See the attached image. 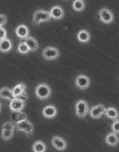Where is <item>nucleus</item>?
<instances>
[{
    "mask_svg": "<svg viewBox=\"0 0 119 152\" xmlns=\"http://www.w3.org/2000/svg\"><path fill=\"white\" fill-rule=\"evenodd\" d=\"M49 11L45 10H37L34 12L33 16V24L34 26H39L43 22H48L51 20Z\"/></svg>",
    "mask_w": 119,
    "mask_h": 152,
    "instance_id": "nucleus-1",
    "label": "nucleus"
},
{
    "mask_svg": "<svg viewBox=\"0 0 119 152\" xmlns=\"http://www.w3.org/2000/svg\"><path fill=\"white\" fill-rule=\"evenodd\" d=\"M14 129L18 132H24L28 136H31L33 135L34 128H33V124L31 123L28 119H25L15 123Z\"/></svg>",
    "mask_w": 119,
    "mask_h": 152,
    "instance_id": "nucleus-2",
    "label": "nucleus"
},
{
    "mask_svg": "<svg viewBox=\"0 0 119 152\" xmlns=\"http://www.w3.org/2000/svg\"><path fill=\"white\" fill-rule=\"evenodd\" d=\"M52 94V90L48 84L46 83H40L36 87L35 95L38 99L47 100L49 98Z\"/></svg>",
    "mask_w": 119,
    "mask_h": 152,
    "instance_id": "nucleus-3",
    "label": "nucleus"
},
{
    "mask_svg": "<svg viewBox=\"0 0 119 152\" xmlns=\"http://www.w3.org/2000/svg\"><path fill=\"white\" fill-rule=\"evenodd\" d=\"M75 109H76V114L79 118L83 119L87 116V113H89V105L88 103L85 100L80 99L78 100L75 104Z\"/></svg>",
    "mask_w": 119,
    "mask_h": 152,
    "instance_id": "nucleus-4",
    "label": "nucleus"
},
{
    "mask_svg": "<svg viewBox=\"0 0 119 152\" xmlns=\"http://www.w3.org/2000/svg\"><path fill=\"white\" fill-rule=\"evenodd\" d=\"M60 52L57 48L46 47L42 51V57L47 60H55L59 58Z\"/></svg>",
    "mask_w": 119,
    "mask_h": 152,
    "instance_id": "nucleus-5",
    "label": "nucleus"
},
{
    "mask_svg": "<svg viewBox=\"0 0 119 152\" xmlns=\"http://www.w3.org/2000/svg\"><path fill=\"white\" fill-rule=\"evenodd\" d=\"M98 17L102 23L107 24V25L112 23L114 19V14L106 7L100 10L98 12Z\"/></svg>",
    "mask_w": 119,
    "mask_h": 152,
    "instance_id": "nucleus-6",
    "label": "nucleus"
},
{
    "mask_svg": "<svg viewBox=\"0 0 119 152\" xmlns=\"http://www.w3.org/2000/svg\"><path fill=\"white\" fill-rule=\"evenodd\" d=\"M76 87L79 90H86L90 86V80L85 75H79L75 79Z\"/></svg>",
    "mask_w": 119,
    "mask_h": 152,
    "instance_id": "nucleus-7",
    "label": "nucleus"
},
{
    "mask_svg": "<svg viewBox=\"0 0 119 152\" xmlns=\"http://www.w3.org/2000/svg\"><path fill=\"white\" fill-rule=\"evenodd\" d=\"M105 111H106V107L104 106V104H98L90 108L89 114L91 118L99 119L105 113Z\"/></svg>",
    "mask_w": 119,
    "mask_h": 152,
    "instance_id": "nucleus-8",
    "label": "nucleus"
},
{
    "mask_svg": "<svg viewBox=\"0 0 119 152\" xmlns=\"http://www.w3.org/2000/svg\"><path fill=\"white\" fill-rule=\"evenodd\" d=\"M51 142H52V145L55 149H57V151H63L64 150H66L67 147H68V143H67L66 140L62 137H60L58 135L53 136L52 138Z\"/></svg>",
    "mask_w": 119,
    "mask_h": 152,
    "instance_id": "nucleus-9",
    "label": "nucleus"
},
{
    "mask_svg": "<svg viewBox=\"0 0 119 152\" xmlns=\"http://www.w3.org/2000/svg\"><path fill=\"white\" fill-rule=\"evenodd\" d=\"M26 106V102L21 101L19 98H13V99L10 101L9 104L10 109L11 110L12 112H19L22 111V109L25 108Z\"/></svg>",
    "mask_w": 119,
    "mask_h": 152,
    "instance_id": "nucleus-10",
    "label": "nucleus"
},
{
    "mask_svg": "<svg viewBox=\"0 0 119 152\" xmlns=\"http://www.w3.org/2000/svg\"><path fill=\"white\" fill-rule=\"evenodd\" d=\"M49 13L51 18L54 20H62L64 17V9L59 5L53 6L50 10Z\"/></svg>",
    "mask_w": 119,
    "mask_h": 152,
    "instance_id": "nucleus-11",
    "label": "nucleus"
},
{
    "mask_svg": "<svg viewBox=\"0 0 119 152\" xmlns=\"http://www.w3.org/2000/svg\"><path fill=\"white\" fill-rule=\"evenodd\" d=\"M42 115L47 119H53L57 115V109L53 104H48L42 109Z\"/></svg>",
    "mask_w": 119,
    "mask_h": 152,
    "instance_id": "nucleus-12",
    "label": "nucleus"
},
{
    "mask_svg": "<svg viewBox=\"0 0 119 152\" xmlns=\"http://www.w3.org/2000/svg\"><path fill=\"white\" fill-rule=\"evenodd\" d=\"M15 33H16L17 37L20 38L21 40H26L29 34V29L28 26L26 25H19L15 28Z\"/></svg>",
    "mask_w": 119,
    "mask_h": 152,
    "instance_id": "nucleus-13",
    "label": "nucleus"
},
{
    "mask_svg": "<svg viewBox=\"0 0 119 152\" xmlns=\"http://www.w3.org/2000/svg\"><path fill=\"white\" fill-rule=\"evenodd\" d=\"M105 142L107 145H109L110 147H116L119 142L118 136L113 132H109L105 137Z\"/></svg>",
    "mask_w": 119,
    "mask_h": 152,
    "instance_id": "nucleus-14",
    "label": "nucleus"
},
{
    "mask_svg": "<svg viewBox=\"0 0 119 152\" xmlns=\"http://www.w3.org/2000/svg\"><path fill=\"white\" fill-rule=\"evenodd\" d=\"M77 40L83 44L88 43L90 40V33L86 29H81L77 33Z\"/></svg>",
    "mask_w": 119,
    "mask_h": 152,
    "instance_id": "nucleus-15",
    "label": "nucleus"
},
{
    "mask_svg": "<svg viewBox=\"0 0 119 152\" xmlns=\"http://www.w3.org/2000/svg\"><path fill=\"white\" fill-rule=\"evenodd\" d=\"M13 48L12 41L9 38H6L4 40H0V52L3 53H7L10 52Z\"/></svg>",
    "mask_w": 119,
    "mask_h": 152,
    "instance_id": "nucleus-16",
    "label": "nucleus"
},
{
    "mask_svg": "<svg viewBox=\"0 0 119 152\" xmlns=\"http://www.w3.org/2000/svg\"><path fill=\"white\" fill-rule=\"evenodd\" d=\"M104 115L107 116V118L113 120V121L118 120L119 117L118 111L114 107H108V108H106V111H105Z\"/></svg>",
    "mask_w": 119,
    "mask_h": 152,
    "instance_id": "nucleus-17",
    "label": "nucleus"
},
{
    "mask_svg": "<svg viewBox=\"0 0 119 152\" xmlns=\"http://www.w3.org/2000/svg\"><path fill=\"white\" fill-rule=\"evenodd\" d=\"M25 43L28 46L30 52H36L38 49V48H39L37 40H36L34 37H29V36L25 40Z\"/></svg>",
    "mask_w": 119,
    "mask_h": 152,
    "instance_id": "nucleus-18",
    "label": "nucleus"
},
{
    "mask_svg": "<svg viewBox=\"0 0 119 152\" xmlns=\"http://www.w3.org/2000/svg\"><path fill=\"white\" fill-rule=\"evenodd\" d=\"M26 86L25 83H21L17 84V85L12 89V94H13V97H14V98L20 96L22 93L26 91Z\"/></svg>",
    "mask_w": 119,
    "mask_h": 152,
    "instance_id": "nucleus-19",
    "label": "nucleus"
},
{
    "mask_svg": "<svg viewBox=\"0 0 119 152\" xmlns=\"http://www.w3.org/2000/svg\"><path fill=\"white\" fill-rule=\"evenodd\" d=\"M0 98L8 100V101H11L14 98L11 89H10L9 87H7V86L0 89Z\"/></svg>",
    "mask_w": 119,
    "mask_h": 152,
    "instance_id": "nucleus-20",
    "label": "nucleus"
},
{
    "mask_svg": "<svg viewBox=\"0 0 119 152\" xmlns=\"http://www.w3.org/2000/svg\"><path fill=\"white\" fill-rule=\"evenodd\" d=\"M47 147L43 141L37 140L33 142V152H46Z\"/></svg>",
    "mask_w": 119,
    "mask_h": 152,
    "instance_id": "nucleus-21",
    "label": "nucleus"
},
{
    "mask_svg": "<svg viewBox=\"0 0 119 152\" xmlns=\"http://www.w3.org/2000/svg\"><path fill=\"white\" fill-rule=\"evenodd\" d=\"M10 119H11L12 121H14L15 123L17 122H19V121H22V120H25V119H27V116L24 113H22L21 111L19 112H12L11 116H10Z\"/></svg>",
    "mask_w": 119,
    "mask_h": 152,
    "instance_id": "nucleus-22",
    "label": "nucleus"
},
{
    "mask_svg": "<svg viewBox=\"0 0 119 152\" xmlns=\"http://www.w3.org/2000/svg\"><path fill=\"white\" fill-rule=\"evenodd\" d=\"M85 2L83 0H75L72 2V8L75 11L81 12L85 9Z\"/></svg>",
    "mask_w": 119,
    "mask_h": 152,
    "instance_id": "nucleus-23",
    "label": "nucleus"
},
{
    "mask_svg": "<svg viewBox=\"0 0 119 152\" xmlns=\"http://www.w3.org/2000/svg\"><path fill=\"white\" fill-rule=\"evenodd\" d=\"M14 131L6 130V129H2V133H1V138L3 140H10L12 139L14 135Z\"/></svg>",
    "mask_w": 119,
    "mask_h": 152,
    "instance_id": "nucleus-24",
    "label": "nucleus"
},
{
    "mask_svg": "<svg viewBox=\"0 0 119 152\" xmlns=\"http://www.w3.org/2000/svg\"><path fill=\"white\" fill-rule=\"evenodd\" d=\"M18 52L21 54H28L29 52H30L28 46L26 45V44L24 42H20L18 46Z\"/></svg>",
    "mask_w": 119,
    "mask_h": 152,
    "instance_id": "nucleus-25",
    "label": "nucleus"
},
{
    "mask_svg": "<svg viewBox=\"0 0 119 152\" xmlns=\"http://www.w3.org/2000/svg\"><path fill=\"white\" fill-rule=\"evenodd\" d=\"M112 132L115 134H119V120H115L111 124Z\"/></svg>",
    "mask_w": 119,
    "mask_h": 152,
    "instance_id": "nucleus-26",
    "label": "nucleus"
},
{
    "mask_svg": "<svg viewBox=\"0 0 119 152\" xmlns=\"http://www.w3.org/2000/svg\"><path fill=\"white\" fill-rule=\"evenodd\" d=\"M2 129H6V130H10L14 131V124L10 121H7L5 122L2 125Z\"/></svg>",
    "mask_w": 119,
    "mask_h": 152,
    "instance_id": "nucleus-27",
    "label": "nucleus"
},
{
    "mask_svg": "<svg viewBox=\"0 0 119 152\" xmlns=\"http://www.w3.org/2000/svg\"><path fill=\"white\" fill-rule=\"evenodd\" d=\"M7 30L4 27H0V40H4L7 38Z\"/></svg>",
    "mask_w": 119,
    "mask_h": 152,
    "instance_id": "nucleus-28",
    "label": "nucleus"
},
{
    "mask_svg": "<svg viewBox=\"0 0 119 152\" xmlns=\"http://www.w3.org/2000/svg\"><path fill=\"white\" fill-rule=\"evenodd\" d=\"M7 22V17L5 14H0V27H3Z\"/></svg>",
    "mask_w": 119,
    "mask_h": 152,
    "instance_id": "nucleus-29",
    "label": "nucleus"
},
{
    "mask_svg": "<svg viewBox=\"0 0 119 152\" xmlns=\"http://www.w3.org/2000/svg\"><path fill=\"white\" fill-rule=\"evenodd\" d=\"M17 98H19L20 100H21V101H23V102H26L27 100H28L29 97H28V94H27V93H26V91H25V92H23L22 94H21L20 96H18V97H17Z\"/></svg>",
    "mask_w": 119,
    "mask_h": 152,
    "instance_id": "nucleus-30",
    "label": "nucleus"
},
{
    "mask_svg": "<svg viewBox=\"0 0 119 152\" xmlns=\"http://www.w3.org/2000/svg\"><path fill=\"white\" fill-rule=\"evenodd\" d=\"M0 113H1V102H0Z\"/></svg>",
    "mask_w": 119,
    "mask_h": 152,
    "instance_id": "nucleus-31",
    "label": "nucleus"
}]
</instances>
